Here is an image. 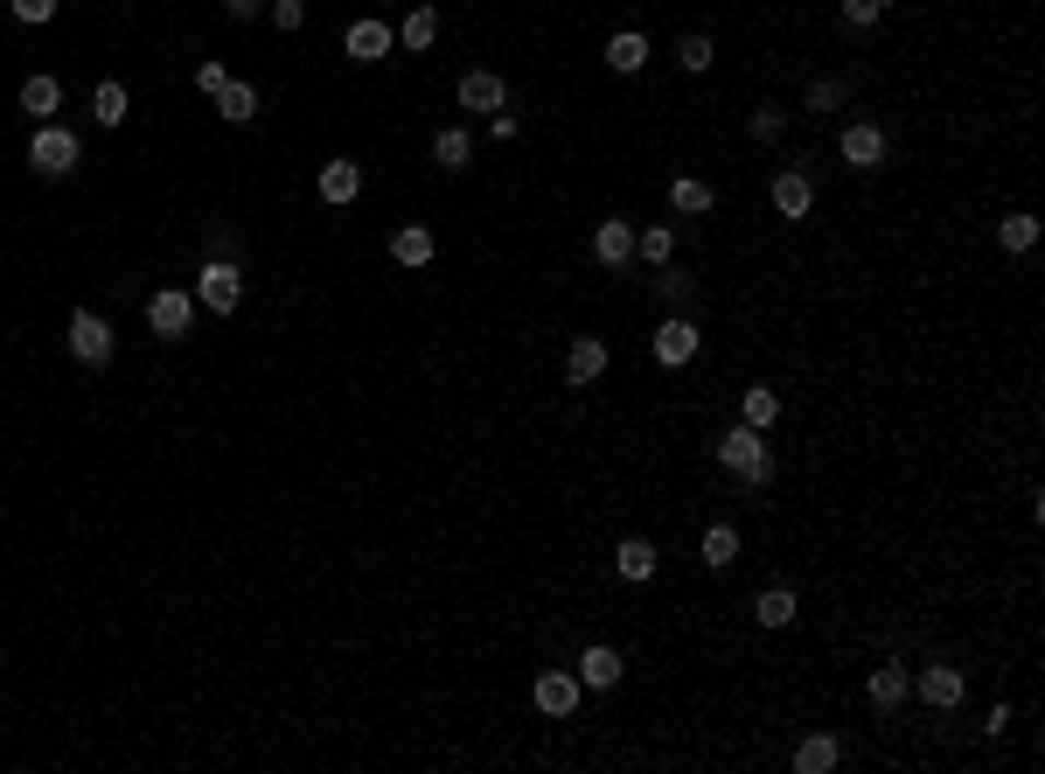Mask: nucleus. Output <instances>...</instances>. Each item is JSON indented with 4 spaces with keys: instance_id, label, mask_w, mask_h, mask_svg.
I'll return each instance as SVG.
<instances>
[{
    "instance_id": "nucleus-1",
    "label": "nucleus",
    "mask_w": 1045,
    "mask_h": 774,
    "mask_svg": "<svg viewBox=\"0 0 1045 774\" xmlns=\"http://www.w3.org/2000/svg\"><path fill=\"white\" fill-rule=\"evenodd\" d=\"M718 461H725L746 488H767V482H774V447H767V432L746 426V419H739L725 440H718Z\"/></svg>"
},
{
    "instance_id": "nucleus-2",
    "label": "nucleus",
    "mask_w": 1045,
    "mask_h": 774,
    "mask_svg": "<svg viewBox=\"0 0 1045 774\" xmlns=\"http://www.w3.org/2000/svg\"><path fill=\"white\" fill-rule=\"evenodd\" d=\"M78 134H70V126H56V119H43L35 126V140H28V161L43 167V175H70V167H78Z\"/></svg>"
},
{
    "instance_id": "nucleus-3",
    "label": "nucleus",
    "mask_w": 1045,
    "mask_h": 774,
    "mask_svg": "<svg viewBox=\"0 0 1045 774\" xmlns=\"http://www.w3.org/2000/svg\"><path fill=\"white\" fill-rule=\"evenodd\" d=\"M244 300V273L231 266V258H209V266L196 273V308H209V314H231Z\"/></svg>"
},
{
    "instance_id": "nucleus-4",
    "label": "nucleus",
    "mask_w": 1045,
    "mask_h": 774,
    "mask_svg": "<svg viewBox=\"0 0 1045 774\" xmlns=\"http://www.w3.org/2000/svg\"><path fill=\"white\" fill-rule=\"evenodd\" d=\"M188 321H196V293H182V287H161L154 300H147V328H154V335H167V343H182V335H188Z\"/></svg>"
},
{
    "instance_id": "nucleus-5",
    "label": "nucleus",
    "mask_w": 1045,
    "mask_h": 774,
    "mask_svg": "<svg viewBox=\"0 0 1045 774\" xmlns=\"http://www.w3.org/2000/svg\"><path fill=\"white\" fill-rule=\"evenodd\" d=\"M70 356H78V363H112V321L105 314H91V308H78L70 314Z\"/></svg>"
},
{
    "instance_id": "nucleus-6",
    "label": "nucleus",
    "mask_w": 1045,
    "mask_h": 774,
    "mask_svg": "<svg viewBox=\"0 0 1045 774\" xmlns=\"http://www.w3.org/2000/svg\"><path fill=\"white\" fill-rule=\"evenodd\" d=\"M649 349H655V363H662V370H683V363L697 356V321H690V314H670V321H662V328L649 335Z\"/></svg>"
},
{
    "instance_id": "nucleus-7",
    "label": "nucleus",
    "mask_w": 1045,
    "mask_h": 774,
    "mask_svg": "<svg viewBox=\"0 0 1045 774\" xmlns=\"http://www.w3.org/2000/svg\"><path fill=\"white\" fill-rule=\"evenodd\" d=\"M530 697H537L544 719H572V712H579V677H572V670H537Z\"/></svg>"
},
{
    "instance_id": "nucleus-8",
    "label": "nucleus",
    "mask_w": 1045,
    "mask_h": 774,
    "mask_svg": "<svg viewBox=\"0 0 1045 774\" xmlns=\"http://www.w3.org/2000/svg\"><path fill=\"white\" fill-rule=\"evenodd\" d=\"M914 691H920V705H934V712H955V705H962V670H948V663H927V670L914 677Z\"/></svg>"
},
{
    "instance_id": "nucleus-9",
    "label": "nucleus",
    "mask_w": 1045,
    "mask_h": 774,
    "mask_svg": "<svg viewBox=\"0 0 1045 774\" xmlns=\"http://www.w3.org/2000/svg\"><path fill=\"white\" fill-rule=\"evenodd\" d=\"M593 258H600V266H614V273H620V266H627V258H635V223H620V217H606V223H600V231H593Z\"/></svg>"
},
{
    "instance_id": "nucleus-10",
    "label": "nucleus",
    "mask_w": 1045,
    "mask_h": 774,
    "mask_svg": "<svg viewBox=\"0 0 1045 774\" xmlns=\"http://www.w3.org/2000/svg\"><path fill=\"white\" fill-rule=\"evenodd\" d=\"M906 691H914V670H899V663H879V670H871V684H864V697L879 712H899Z\"/></svg>"
},
{
    "instance_id": "nucleus-11",
    "label": "nucleus",
    "mask_w": 1045,
    "mask_h": 774,
    "mask_svg": "<svg viewBox=\"0 0 1045 774\" xmlns=\"http://www.w3.org/2000/svg\"><path fill=\"white\" fill-rule=\"evenodd\" d=\"M314 188H321V203H356V196H363V167H356V161H328L314 175Z\"/></svg>"
},
{
    "instance_id": "nucleus-12",
    "label": "nucleus",
    "mask_w": 1045,
    "mask_h": 774,
    "mask_svg": "<svg viewBox=\"0 0 1045 774\" xmlns=\"http://www.w3.org/2000/svg\"><path fill=\"white\" fill-rule=\"evenodd\" d=\"M620 684V656L606 649V642H593V649L579 656V691H614Z\"/></svg>"
},
{
    "instance_id": "nucleus-13",
    "label": "nucleus",
    "mask_w": 1045,
    "mask_h": 774,
    "mask_svg": "<svg viewBox=\"0 0 1045 774\" xmlns=\"http://www.w3.org/2000/svg\"><path fill=\"white\" fill-rule=\"evenodd\" d=\"M600 370H606V343L600 335H579V343L565 349V384H593Z\"/></svg>"
},
{
    "instance_id": "nucleus-14",
    "label": "nucleus",
    "mask_w": 1045,
    "mask_h": 774,
    "mask_svg": "<svg viewBox=\"0 0 1045 774\" xmlns=\"http://www.w3.org/2000/svg\"><path fill=\"white\" fill-rule=\"evenodd\" d=\"M655 565H662V558H655L649 538H620V544H614V573L635 579V587H641V579H655Z\"/></svg>"
},
{
    "instance_id": "nucleus-15",
    "label": "nucleus",
    "mask_w": 1045,
    "mask_h": 774,
    "mask_svg": "<svg viewBox=\"0 0 1045 774\" xmlns=\"http://www.w3.org/2000/svg\"><path fill=\"white\" fill-rule=\"evenodd\" d=\"M836 147H844L850 167H879V161H885V134H879V126H864V119L844 126V140H836Z\"/></svg>"
},
{
    "instance_id": "nucleus-16",
    "label": "nucleus",
    "mask_w": 1045,
    "mask_h": 774,
    "mask_svg": "<svg viewBox=\"0 0 1045 774\" xmlns=\"http://www.w3.org/2000/svg\"><path fill=\"white\" fill-rule=\"evenodd\" d=\"M836 761H844V740H836V732H809V740L794 747V774H829Z\"/></svg>"
},
{
    "instance_id": "nucleus-17",
    "label": "nucleus",
    "mask_w": 1045,
    "mask_h": 774,
    "mask_svg": "<svg viewBox=\"0 0 1045 774\" xmlns=\"http://www.w3.org/2000/svg\"><path fill=\"white\" fill-rule=\"evenodd\" d=\"M432 252H440V244H432L426 223H397V231H391V258H397V266H432Z\"/></svg>"
},
{
    "instance_id": "nucleus-18",
    "label": "nucleus",
    "mask_w": 1045,
    "mask_h": 774,
    "mask_svg": "<svg viewBox=\"0 0 1045 774\" xmlns=\"http://www.w3.org/2000/svg\"><path fill=\"white\" fill-rule=\"evenodd\" d=\"M502 99L509 91H502L496 70H467L461 78V112H502Z\"/></svg>"
},
{
    "instance_id": "nucleus-19",
    "label": "nucleus",
    "mask_w": 1045,
    "mask_h": 774,
    "mask_svg": "<svg viewBox=\"0 0 1045 774\" xmlns=\"http://www.w3.org/2000/svg\"><path fill=\"white\" fill-rule=\"evenodd\" d=\"M809 203H815V182L794 175V167H781V175H774V210H781V217H809Z\"/></svg>"
},
{
    "instance_id": "nucleus-20",
    "label": "nucleus",
    "mask_w": 1045,
    "mask_h": 774,
    "mask_svg": "<svg viewBox=\"0 0 1045 774\" xmlns=\"http://www.w3.org/2000/svg\"><path fill=\"white\" fill-rule=\"evenodd\" d=\"M341 49H349L356 63H384V56H391V28H384V22H356Z\"/></svg>"
},
{
    "instance_id": "nucleus-21",
    "label": "nucleus",
    "mask_w": 1045,
    "mask_h": 774,
    "mask_svg": "<svg viewBox=\"0 0 1045 774\" xmlns=\"http://www.w3.org/2000/svg\"><path fill=\"white\" fill-rule=\"evenodd\" d=\"M670 210L705 217V210H711V182H705V175H676V182H670Z\"/></svg>"
},
{
    "instance_id": "nucleus-22",
    "label": "nucleus",
    "mask_w": 1045,
    "mask_h": 774,
    "mask_svg": "<svg viewBox=\"0 0 1045 774\" xmlns=\"http://www.w3.org/2000/svg\"><path fill=\"white\" fill-rule=\"evenodd\" d=\"M739 412H746V426H759V432L781 426V391H774V384H753L746 398H739Z\"/></svg>"
},
{
    "instance_id": "nucleus-23",
    "label": "nucleus",
    "mask_w": 1045,
    "mask_h": 774,
    "mask_svg": "<svg viewBox=\"0 0 1045 774\" xmlns=\"http://www.w3.org/2000/svg\"><path fill=\"white\" fill-rule=\"evenodd\" d=\"M635 258L670 266V258H676V223H649V231H635Z\"/></svg>"
},
{
    "instance_id": "nucleus-24",
    "label": "nucleus",
    "mask_w": 1045,
    "mask_h": 774,
    "mask_svg": "<svg viewBox=\"0 0 1045 774\" xmlns=\"http://www.w3.org/2000/svg\"><path fill=\"white\" fill-rule=\"evenodd\" d=\"M753 621H759V628H794V593L788 587H767L753 600Z\"/></svg>"
},
{
    "instance_id": "nucleus-25",
    "label": "nucleus",
    "mask_w": 1045,
    "mask_h": 774,
    "mask_svg": "<svg viewBox=\"0 0 1045 774\" xmlns=\"http://www.w3.org/2000/svg\"><path fill=\"white\" fill-rule=\"evenodd\" d=\"M432 161H440V167H467L474 161L467 126H440V134H432Z\"/></svg>"
},
{
    "instance_id": "nucleus-26",
    "label": "nucleus",
    "mask_w": 1045,
    "mask_h": 774,
    "mask_svg": "<svg viewBox=\"0 0 1045 774\" xmlns=\"http://www.w3.org/2000/svg\"><path fill=\"white\" fill-rule=\"evenodd\" d=\"M606 63H614V70H620V78H635V70H641V63H649V43H641V35H635V28H620V35H614V43H606Z\"/></svg>"
},
{
    "instance_id": "nucleus-27",
    "label": "nucleus",
    "mask_w": 1045,
    "mask_h": 774,
    "mask_svg": "<svg viewBox=\"0 0 1045 774\" xmlns=\"http://www.w3.org/2000/svg\"><path fill=\"white\" fill-rule=\"evenodd\" d=\"M22 112L56 119V112H63V84H56V78H28V84H22Z\"/></svg>"
},
{
    "instance_id": "nucleus-28",
    "label": "nucleus",
    "mask_w": 1045,
    "mask_h": 774,
    "mask_svg": "<svg viewBox=\"0 0 1045 774\" xmlns=\"http://www.w3.org/2000/svg\"><path fill=\"white\" fill-rule=\"evenodd\" d=\"M217 112H223V119H231V126H244V119H258V91L231 78V84L217 91Z\"/></svg>"
},
{
    "instance_id": "nucleus-29",
    "label": "nucleus",
    "mask_w": 1045,
    "mask_h": 774,
    "mask_svg": "<svg viewBox=\"0 0 1045 774\" xmlns=\"http://www.w3.org/2000/svg\"><path fill=\"white\" fill-rule=\"evenodd\" d=\"M397 43H405V49H432V43H440V14H432V8H411L405 28H397Z\"/></svg>"
},
{
    "instance_id": "nucleus-30",
    "label": "nucleus",
    "mask_w": 1045,
    "mask_h": 774,
    "mask_svg": "<svg viewBox=\"0 0 1045 774\" xmlns=\"http://www.w3.org/2000/svg\"><path fill=\"white\" fill-rule=\"evenodd\" d=\"M997 244H1003V252H1032V244H1038V217H1032V210L1003 217V223H997Z\"/></svg>"
},
{
    "instance_id": "nucleus-31",
    "label": "nucleus",
    "mask_w": 1045,
    "mask_h": 774,
    "mask_svg": "<svg viewBox=\"0 0 1045 774\" xmlns=\"http://www.w3.org/2000/svg\"><path fill=\"white\" fill-rule=\"evenodd\" d=\"M126 105H132V99H126V84H112V78H105L98 91H91V112H98V126H119V119H126Z\"/></svg>"
},
{
    "instance_id": "nucleus-32",
    "label": "nucleus",
    "mask_w": 1045,
    "mask_h": 774,
    "mask_svg": "<svg viewBox=\"0 0 1045 774\" xmlns=\"http://www.w3.org/2000/svg\"><path fill=\"white\" fill-rule=\"evenodd\" d=\"M732 558H739V531H732V523H711V531H705V565L725 573Z\"/></svg>"
},
{
    "instance_id": "nucleus-33",
    "label": "nucleus",
    "mask_w": 1045,
    "mask_h": 774,
    "mask_svg": "<svg viewBox=\"0 0 1045 774\" xmlns=\"http://www.w3.org/2000/svg\"><path fill=\"white\" fill-rule=\"evenodd\" d=\"M676 63H683V70H711V35H683V43H676Z\"/></svg>"
},
{
    "instance_id": "nucleus-34",
    "label": "nucleus",
    "mask_w": 1045,
    "mask_h": 774,
    "mask_svg": "<svg viewBox=\"0 0 1045 774\" xmlns=\"http://www.w3.org/2000/svg\"><path fill=\"white\" fill-rule=\"evenodd\" d=\"M8 8H14V22H28V28L56 22V0H8Z\"/></svg>"
},
{
    "instance_id": "nucleus-35",
    "label": "nucleus",
    "mask_w": 1045,
    "mask_h": 774,
    "mask_svg": "<svg viewBox=\"0 0 1045 774\" xmlns=\"http://www.w3.org/2000/svg\"><path fill=\"white\" fill-rule=\"evenodd\" d=\"M781 126H788L781 105H759V112H753V140H781Z\"/></svg>"
},
{
    "instance_id": "nucleus-36",
    "label": "nucleus",
    "mask_w": 1045,
    "mask_h": 774,
    "mask_svg": "<svg viewBox=\"0 0 1045 774\" xmlns=\"http://www.w3.org/2000/svg\"><path fill=\"white\" fill-rule=\"evenodd\" d=\"M836 105H844V84L815 78V84H809V112H836Z\"/></svg>"
},
{
    "instance_id": "nucleus-37",
    "label": "nucleus",
    "mask_w": 1045,
    "mask_h": 774,
    "mask_svg": "<svg viewBox=\"0 0 1045 774\" xmlns=\"http://www.w3.org/2000/svg\"><path fill=\"white\" fill-rule=\"evenodd\" d=\"M272 22H279V28L293 35L300 22H307V0H272Z\"/></svg>"
},
{
    "instance_id": "nucleus-38",
    "label": "nucleus",
    "mask_w": 1045,
    "mask_h": 774,
    "mask_svg": "<svg viewBox=\"0 0 1045 774\" xmlns=\"http://www.w3.org/2000/svg\"><path fill=\"white\" fill-rule=\"evenodd\" d=\"M879 14H885L879 0H844V22H850V28H871V22H879Z\"/></svg>"
},
{
    "instance_id": "nucleus-39",
    "label": "nucleus",
    "mask_w": 1045,
    "mask_h": 774,
    "mask_svg": "<svg viewBox=\"0 0 1045 774\" xmlns=\"http://www.w3.org/2000/svg\"><path fill=\"white\" fill-rule=\"evenodd\" d=\"M655 273H662V279H655L662 300H690V279H683V273H670V266H655Z\"/></svg>"
},
{
    "instance_id": "nucleus-40",
    "label": "nucleus",
    "mask_w": 1045,
    "mask_h": 774,
    "mask_svg": "<svg viewBox=\"0 0 1045 774\" xmlns=\"http://www.w3.org/2000/svg\"><path fill=\"white\" fill-rule=\"evenodd\" d=\"M196 84L209 91V99H217V91H223V84H231V70H223V63H196Z\"/></svg>"
},
{
    "instance_id": "nucleus-41",
    "label": "nucleus",
    "mask_w": 1045,
    "mask_h": 774,
    "mask_svg": "<svg viewBox=\"0 0 1045 774\" xmlns=\"http://www.w3.org/2000/svg\"><path fill=\"white\" fill-rule=\"evenodd\" d=\"M258 8H265V0H223V14H237V22H252Z\"/></svg>"
},
{
    "instance_id": "nucleus-42",
    "label": "nucleus",
    "mask_w": 1045,
    "mask_h": 774,
    "mask_svg": "<svg viewBox=\"0 0 1045 774\" xmlns=\"http://www.w3.org/2000/svg\"><path fill=\"white\" fill-rule=\"evenodd\" d=\"M879 8H892V0H879Z\"/></svg>"
}]
</instances>
